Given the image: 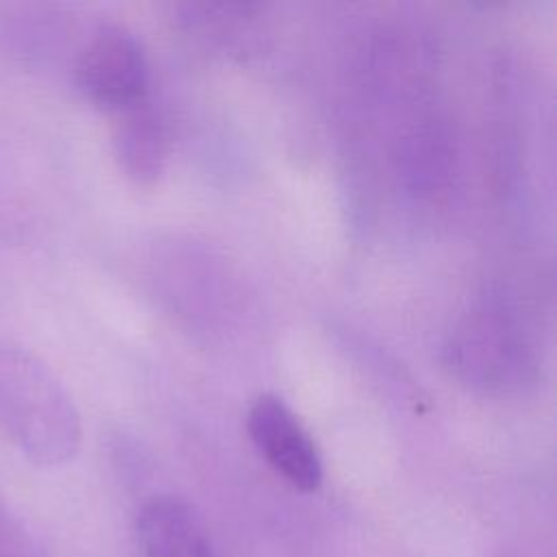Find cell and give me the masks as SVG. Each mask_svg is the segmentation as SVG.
Instances as JSON below:
<instances>
[{
    "instance_id": "obj_1",
    "label": "cell",
    "mask_w": 557,
    "mask_h": 557,
    "mask_svg": "<svg viewBox=\"0 0 557 557\" xmlns=\"http://www.w3.org/2000/svg\"><path fill=\"white\" fill-rule=\"evenodd\" d=\"M0 429L33 463L72 461L83 442L81 413L54 372L24 348H0Z\"/></svg>"
},
{
    "instance_id": "obj_2",
    "label": "cell",
    "mask_w": 557,
    "mask_h": 557,
    "mask_svg": "<svg viewBox=\"0 0 557 557\" xmlns=\"http://www.w3.org/2000/svg\"><path fill=\"white\" fill-rule=\"evenodd\" d=\"M446 363L481 392H513L535 376V346L516 300L485 289L459 318L446 342Z\"/></svg>"
},
{
    "instance_id": "obj_3",
    "label": "cell",
    "mask_w": 557,
    "mask_h": 557,
    "mask_svg": "<svg viewBox=\"0 0 557 557\" xmlns=\"http://www.w3.org/2000/svg\"><path fill=\"white\" fill-rule=\"evenodd\" d=\"M78 91L98 109L126 113L146 102L150 67L139 37L120 24L89 33L72 65Z\"/></svg>"
},
{
    "instance_id": "obj_4",
    "label": "cell",
    "mask_w": 557,
    "mask_h": 557,
    "mask_svg": "<svg viewBox=\"0 0 557 557\" xmlns=\"http://www.w3.org/2000/svg\"><path fill=\"white\" fill-rule=\"evenodd\" d=\"M248 435L265 463L298 492H315L324 481L320 450L298 416L274 394L259 396L246 418Z\"/></svg>"
},
{
    "instance_id": "obj_5",
    "label": "cell",
    "mask_w": 557,
    "mask_h": 557,
    "mask_svg": "<svg viewBox=\"0 0 557 557\" xmlns=\"http://www.w3.org/2000/svg\"><path fill=\"white\" fill-rule=\"evenodd\" d=\"M139 557H220L200 513L181 496L154 494L137 513Z\"/></svg>"
},
{
    "instance_id": "obj_6",
    "label": "cell",
    "mask_w": 557,
    "mask_h": 557,
    "mask_svg": "<svg viewBox=\"0 0 557 557\" xmlns=\"http://www.w3.org/2000/svg\"><path fill=\"white\" fill-rule=\"evenodd\" d=\"M113 150L122 172L137 185H154L170 157V131L165 120L148 102L122 113L113 135Z\"/></svg>"
},
{
    "instance_id": "obj_7",
    "label": "cell",
    "mask_w": 557,
    "mask_h": 557,
    "mask_svg": "<svg viewBox=\"0 0 557 557\" xmlns=\"http://www.w3.org/2000/svg\"><path fill=\"white\" fill-rule=\"evenodd\" d=\"M0 557H37L35 544L22 524L0 503Z\"/></svg>"
}]
</instances>
